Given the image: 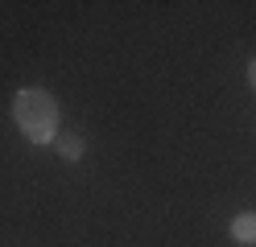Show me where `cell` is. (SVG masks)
<instances>
[{"label": "cell", "mask_w": 256, "mask_h": 247, "mask_svg": "<svg viewBox=\"0 0 256 247\" xmlns=\"http://www.w3.org/2000/svg\"><path fill=\"white\" fill-rule=\"evenodd\" d=\"M232 239L240 247H252L256 243V214H236V219H232Z\"/></svg>", "instance_id": "7a4b0ae2"}, {"label": "cell", "mask_w": 256, "mask_h": 247, "mask_svg": "<svg viewBox=\"0 0 256 247\" xmlns=\"http://www.w3.org/2000/svg\"><path fill=\"white\" fill-rule=\"evenodd\" d=\"M248 82H252V91H256V58L248 62Z\"/></svg>", "instance_id": "277c9868"}, {"label": "cell", "mask_w": 256, "mask_h": 247, "mask_svg": "<svg viewBox=\"0 0 256 247\" xmlns=\"http://www.w3.org/2000/svg\"><path fill=\"white\" fill-rule=\"evenodd\" d=\"M12 120L29 144H50L58 140V99L42 87H25L12 99Z\"/></svg>", "instance_id": "6da1fadb"}, {"label": "cell", "mask_w": 256, "mask_h": 247, "mask_svg": "<svg viewBox=\"0 0 256 247\" xmlns=\"http://www.w3.org/2000/svg\"><path fill=\"white\" fill-rule=\"evenodd\" d=\"M58 153L66 161H83V136H74V132H62L58 136Z\"/></svg>", "instance_id": "3957f363"}]
</instances>
